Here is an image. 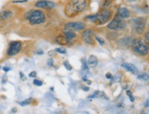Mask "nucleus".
<instances>
[{"label":"nucleus","mask_w":149,"mask_h":114,"mask_svg":"<svg viewBox=\"0 0 149 114\" xmlns=\"http://www.w3.org/2000/svg\"><path fill=\"white\" fill-rule=\"evenodd\" d=\"M86 5V0H72L67 4L65 12L67 16L72 17L83 12L85 9Z\"/></svg>","instance_id":"1"},{"label":"nucleus","mask_w":149,"mask_h":114,"mask_svg":"<svg viewBox=\"0 0 149 114\" xmlns=\"http://www.w3.org/2000/svg\"><path fill=\"white\" fill-rule=\"evenodd\" d=\"M111 17V12L108 9H104L97 14L89 15L86 17V19L89 22L94 23L97 25H102L107 23Z\"/></svg>","instance_id":"2"},{"label":"nucleus","mask_w":149,"mask_h":114,"mask_svg":"<svg viewBox=\"0 0 149 114\" xmlns=\"http://www.w3.org/2000/svg\"><path fill=\"white\" fill-rule=\"evenodd\" d=\"M26 20L30 22L31 25H39L45 22V17L44 13L39 10H31L25 15Z\"/></svg>","instance_id":"3"},{"label":"nucleus","mask_w":149,"mask_h":114,"mask_svg":"<svg viewBox=\"0 0 149 114\" xmlns=\"http://www.w3.org/2000/svg\"><path fill=\"white\" fill-rule=\"evenodd\" d=\"M133 50L141 56H146L149 52V47L146 42L142 39H139L133 43Z\"/></svg>","instance_id":"4"},{"label":"nucleus","mask_w":149,"mask_h":114,"mask_svg":"<svg viewBox=\"0 0 149 114\" xmlns=\"http://www.w3.org/2000/svg\"><path fill=\"white\" fill-rule=\"evenodd\" d=\"M131 24L138 33H142L144 30L146 21L143 17H137L131 20Z\"/></svg>","instance_id":"5"},{"label":"nucleus","mask_w":149,"mask_h":114,"mask_svg":"<svg viewBox=\"0 0 149 114\" xmlns=\"http://www.w3.org/2000/svg\"><path fill=\"white\" fill-rule=\"evenodd\" d=\"M22 43L19 41H13L11 42L9 45L8 49L7 54L9 56H14L16 55L17 53L20 52V50H22Z\"/></svg>","instance_id":"6"},{"label":"nucleus","mask_w":149,"mask_h":114,"mask_svg":"<svg viewBox=\"0 0 149 114\" xmlns=\"http://www.w3.org/2000/svg\"><path fill=\"white\" fill-rule=\"evenodd\" d=\"M126 27V23L125 21L120 19H116L111 22L108 24V28L111 30H123Z\"/></svg>","instance_id":"7"},{"label":"nucleus","mask_w":149,"mask_h":114,"mask_svg":"<svg viewBox=\"0 0 149 114\" xmlns=\"http://www.w3.org/2000/svg\"><path fill=\"white\" fill-rule=\"evenodd\" d=\"M85 28V24L83 22H70L65 25V28L70 29L74 31H81Z\"/></svg>","instance_id":"8"},{"label":"nucleus","mask_w":149,"mask_h":114,"mask_svg":"<svg viewBox=\"0 0 149 114\" xmlns=\"http://www.w3.org/2000/svg\"><path fill=\"white\" fill-rule=\"evenodd\" d=\"M35 6L44 9H52L54 8L55 3L52 1H47V0H41L36 2Z\"/></svg>","instance_id":"9"},{"label":"nucleus","mask_w":149,"mask_h":114,"mask_svg":"<svg viewBox=\"0 0 149 114\" xmlns=\"http://www.w3.org/2000/svg\"><path fill=\"white\" fill-rule=\"evenodd\" d=\"M93 32L91 30H86L82 33V38H83V41L85 43H89V44H91L93 43Z\"/></svg>","instance_id":"10"},{"label":"nucleus","mask_w":149,"mask_h":114,"mask_svg":"<svg viewBox=\"0 0 149 114\" xmlns=\"http://www.w3.org/2000/svg\"><path fill=\"white\" fill-rule=\"evenodd\" d=\"M122 67L124 69L127 70L128 72H131L133 74H137L138 73V70L133 64L129 63H124L122 64Z\"/></svg>","instance_id":"11"},{"label":"nucleus","mask_w":149,"mask_h":114,"mask_svg":"<svg viewBox=\"0 0 149 114\" xmlns=\"http://www.w3.org/2000/svg\"><path fill=\"white\" fill-rule=\"evenodd\" d=\"M63 32L65 37L66 39L68 40V41H71V40H72L76 37V33L74 32V30L65 28V29L63 30Z\"/></svg>","instance_id":"12"},{"label":"nucleus","mask_w":149,"mask_h":114,"mask_svg":"<svg viewBox=\"0 0 149 114\" xmlns=\"http://www.w3.org/2000/svg\"><path fill=\"white\" fill-rule=\"evenodd\" d=\"M118 16L122 19H127L130 17L129 10L127 8H120L119 10H118Z\"/></svg>","instance_id":"13"},{"label":"nucleus","mask_w":149,"mask_h":114,"mask_svg":"<svg viewBox=\"0 0 149 114\" xmlns=\"http://www.w3.org/2000/svg\"><path fill=\"white\" fill-rule=\"evenodd\" d=\"M87 65H88L89 67H95L98 65V59H97L96 57L93 56V55L89 56L88 60H87Z\"/></svg>","instance_id":"14"},{"label":"nucleus","mask_w":149,"mask_h":114,"mask_svg":"<svg viewBox=\"0 0 149 114\" xmlns=\"http://www.w3.org/2000/svg\"><path fill=\"white\" fill-rule=\"evenodd\" d=\"M13 15V13L10 10H4L1 14V20H6Z\"/></svg>","instance_id":"15"},{"label":"nucleus","mask_w":149,"mask_h":114,"mask_svg":"<svg viewBox=\"0 0 149 114\" xmlns=\"http://www.w3.org/2000/svg\"><path fill=\"white\" fill-rule=\"evenodd\" d=\"M104 97H106V96H105L104 92H100V91H95V92H94V94L91 95V96H89V98H104Z\"/></svg>","instance_id":"16"},{"label":"nucleus","mask_w":149,"mask_h":114,"mask_svg":"<svg viewBox=\"0 0 149 114\" xmlns=\"http://www.w3.org/2000/svg\"><path fill=\"white\" fill-rule=\"evenodd\" d=\"M137 79L143 81H149V75L147 74H142L137 76Z\"/></svg>","instance_id":"17"},{"label":"nucleus","mask_w":149,"mask_h":114,"mask_svg":"<svg viewBox=\"0 0 149 114\" xmlns=\"http://www.w3.org/2000/svg\"><path fill=\"white\" fill-rule=\"evenodd\" d=\"M58 43H61V44H65V43H67V42L68 41V40L66 39L65 37H58Z\"/></svg>","instance_id":"18"},{"label":"nucleus","mask_w":149,"mask_h":114,"mask_svg":"<svg viewBox=\"0 0 149 114\" xmlns=\"http://www.w3.org/2000/svg\"><path fill=\"white\" fill-rule=\"evenodd\" d=\"M63 65L64 67L66 68V70H68V71H71L72 70V66L70 64V63H69L68 60H66V61H65L63 63Z\"/></svg>","instance_id":"19"},{"label":"nucleus","mask_w":149,"mask_h":114,"mask_svg":"<svg viewBox=\"0 0 149 114\" xmlns=\"http://www.w3.org/2000/svg\"><path fill=\"white\" fill-rule=\"evenodd\" d=\"M31 100H32L31 98H29V99H26V100H24V101L19 102V104L22 106H26V105H28V104H29L30 102H31Z\"/></svg>","instance_id":"20"},{"label":"nucleus","mask_w":149,"mask_h":114,"mask_svg":"<svg viewBox=\"0 0 149 114\" xmlns=\"http://www.w3.org/2000/svg\"><path fill=\"white\" fill-rule=\"evenodd\" d=\"M55 50H56L57 52L60 53V54H66V52H67L65 48H63V47H58V48H56Z\"/></svg>","instance_id":"21"},{"label":"nucleus","mask_w":149,"mask_h":114,"mask_svg":"<svg viewBox=\"0 0 149 114\" xmlns=\"http://www.w3.org/2000/svg\"><path fill=\"white\" fill-rule=\"evenodd\" d=\"M120 79H121V75L118 74H116L115 76L112 78V81H113V82H119Z\"/></svg>","instance_id":"22"},{"label":"nucleus","mask_w":149,"mask_h":114,"mask_svg":"<svg viewBox=\"0 0 149 114\" xmlns=\"http://www.w3.org/2000/svg\"><path fill=\"white\" fill-rule=\"evenodd\" d=\"M95 39L98 41V42L100 43V45H103L104 43V40L103 39L102 37H98V36H96V37H95Z\"/></svg>","instance_id":"23"},{"label":"nucleus","mask_w":149,"mask_h":114,"mask_svg":"<svg viewBox=\"0 0 149 114\" xmlns=\"http://www.w3.org/2000/svg\"><path fill=\"white\" fill-rule=\"evenodd\" d=\"M33 83H34V85H37V86H39V87L41 86V85H43V82L41 81H39V80H37V79H34L33 81Z\"/></svg>","instance_id":"24"},{"label":"nucleus","mask_w":149,"mask_h":114,"mask_svg":"<svg viewBox=\"0 0 149 114\" xmlns=\"http://www.w3.org/2000/svg\"><path fill=\"white\" fill-rule=\"evenodd\" d=\"M36 76H37V72H34V71L31 72H30V73L29 74V77L34 78V77H35Z\"/></svg>","instance_id":"25"},{"label":"nucleus","mask_w":149,"mask_h":114,"mask_svg":"<svg viewBox=\"0 0 149 114\" xmlns=\"http://www.w3.org/2000/svg\"><path fill=\"white\" fill-rule=\"evenodd\" d=\"M19 75H20V78H21V79H22V81H26V77L25 76L24 74L22 73V72H19Z\"/></svg>","instance_id":"26"},{"label":"nucleus","mask_w":149,"mask_h":114,"mask_svg":"<svg viewBox=\"0 0 149 114\" xmlns=\"http://www.w3.org/2000/svg\"><path fill=\"white\" fill-rule=\"evenodd\" d=\"M106 78L108 79H112L113 76L111 75V74L109 73V72H108V73L106 74Z\"/></svg>","instance_id":"27"},{"label":"nucleus","mask_w":149,"mask_h":114,"mask_svg":"<svg viewBox=\"0 0 149 114\" xmlns=\"http://www.w3.org/2000/svg\"><path fill=\"white\" fill-rule=\"evenodd\" d=\"M145 38H146V40L147 42L149 43V31L145 34Z\"/></svg>","instance_id":"28"},{"label":"nucleus","mask_w":149,"mask_h":114,"mask_svg":"<svg viewBox=\"0 0 149 114\" xmlns=\"http://www.w3.org/2000/svg\"><path fill=\"white\" fill-rule=\"evenodd\" d=\"M82 89H83L85 92H88V91L89 90V88L87 86H83L82 87Z\"/></svg>","instance_id":"29"},{"label":"nucleus","mask_w":149,"mask_h":114,"mask_svg":"<svg viewBox=\"0 0 149 114\" xmlns=\"http://www.w3.org/2000/svg\"><path fill=\"white\" fill-rule=\"evenodd\" d=\"M27 0H23V1H14L13 3H24V2H26Z\"/></svg>","instance_id":"30"},{"label":"nucleus","mask_w":149,"mask_h":114,"mask_svg":"<svg viewBox=\"0 0 149 114\" xmlns=\"http://www.w3.org/2000/svg\"><path fill=\"white\" fill-rule=\"evenodd\" d=\"M129 99H130V100H131V102H134V101H135L134 98H133V96H132V95H131V96H129Z\"/></svg>","instance_id":"31"},{"label":"nucleus","mask_w":149,"mask_h":114,"mask_svg":"<svg viewBox=\"0 0 149 114\" xmlns=\"http://www.w3.org/2000/svg\"><path fill=\"white\" fill-rule=\"evenodd\" d=\"M10 70V69L9 67H3V71H5V72H8Z\"/></svg>","instance_id":"32"},{"label":"nucleus","mask_w":149,"mask_h":114,"mask_svg":"<svg viewBox=\"0 0 149 114\" xmlns=\"http://www.w3.org/2000/svg\"><path fill=\"white\" fill-rule=\"evenodd\" d=\"M144 106L146 107H148V106H149V100H146V102H145V103H144Z\"/></svg>","instance_id":"33"},{"label":"nucleus","mask_w":149,"mask_h":114,"mask_svg":"<svg viewBox=\"0 0 149 114\" xmlns=\"http://www.w3.org/2000/svg\"><path fill=\"white\" fill-rule=\"evenodd\" d=\"M52 63H53V60L52 59H49L48 60V63H48V65H49V66H50L51 65H52Z\"/></svg>","instance_id":"34"},{"label":"nucleus","mask_w":149,"mask_h":114,"mask_svg":"<svg viewBox=\"0 0 149 114\" xmlns=\"http://www.w3.org/2000/svg\"><path fill=\"white\" fill-rule=\"evenodd\" d=\"M127 94L129 96H131V95H132V94H131V91H129V90L127 91Z\"/></svg>","instance_id":"35"},{"label":"nucleus","mask_w":149,"mask_h":114,"mask_svg":"<svg viewBox=\"0 0 149 114\" xmlns=\"http://www.w3.org/2000/svg\"><path fill=\"white\" fill-rule=\"evenodd\" d=\"M127 1H130V2H133V1H136L137 0H127Z\"/></svg>","instance_id":"36"},{"label":"nucleus","mask_w":149,"mask_h":114,"mask_svg":"<svg viewBox=\"0 0 149 114\" xmlns=\"http://www.w3.org/2000/svg\"><path fill=\"white\" fill-rule=\"evenodd\" d=\"M37 54H43V51H42V52H38Z\"/></svg>","instance_id":"37"},{"label":"nucleus","mask_w":149,"mask_h":114,"mask_svg":"<svg viewBox=\"0 0 149 114\" xmlns=\"http://www.w3.org/2000/svg\"><path fill=\"white\" fill-rule=\"evenodd\" d=\"M13 111H17V110L15 109H13Z\"/></svg>","instance_id":"38"},{"label":"nucleus","mask_w":149,"mask_h":114,"mask_svg":"<svg viewBox=\"0 0 149 114\" xmlns=\"http://www.w3.org/2000/svg\"><path fill=\"white\" fill-rule=\"evenodd\" d=\"M148 72H149V69H148Z\"/></svg>","instance_id":"39"}]
</instances>
